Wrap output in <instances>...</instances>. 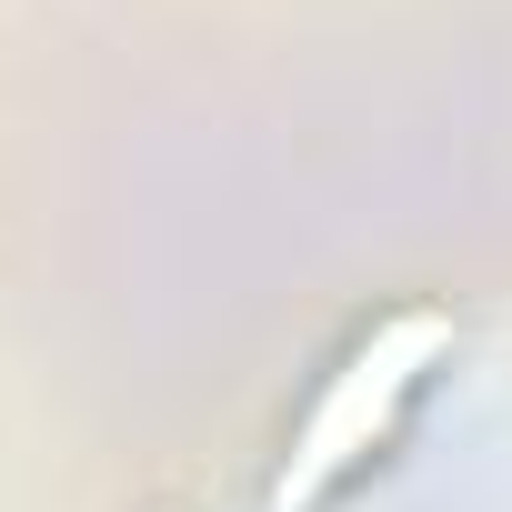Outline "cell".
<instances>
[{
    "label": "cell",
    "mask_w": 512,
    "mask_h": 512,
    "mask_svg": "<svg viewBox=\"0 0 512 512\" xmlns=\"http://www.w3.org/2000/svg\"><path fill=\"white\" fill-rule=\"evenodd\" d=\"M452 362V322L442 312H382L312 392V412L292 422V452H282V482H272V512H322L342 482H362L402 422L422 412L432 372Z\"/></svg>",
    "instance_id": "6da1fadb"
}]
</instances>
